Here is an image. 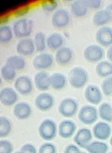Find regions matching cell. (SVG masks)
<instances>
[{
	"mask_svg": "<svg viewBox=\"0 0 112 153\" xmlns=\"http://www.w3.org/2000/svg\"><path fill=\"white\" fill-rule=\"evenodd\" d=\"M77 126L74 122L65 120L60 123L59 126V134L61 138L69 139L74 134Z\"/></svg>",
	"mask_w": 112,
	"mask_h": 153,
	"instance_id": "cell-17",
	"label": "cell"
},
{
	"mask_svg": "<svg viewBox=\"0 0 112 153\" xmlns=\"http://www.w3.org/2000/svg\"><path fill=\"white\" fill-rule=\"evenodd\" d=\"M1 78L7 82H11L15 79L16 76V71L8 65L2 66L1 69Z\"/></svg>",
	"mask_w": 112,
	"mask_h": 153,
	"instance_id": "cell-32",
	"label": "cell"
},
{
	"mask_svg": "<svg viewBox=\"0 0 112 153\" xmlns=\"http://www.w3.org/2000/svg\"><path fill=\"white\" fill-rule=\"evenodd\" d=\"M64 43V39L60 33H54L48 36L47 38V46L52 51H58Z\"/></svg>",
	"mask_w": 112,
	"mask_h": 153,
	"instance_id": "cell-22",
	"label": "cell"
},
{
	"mask_svg": "<svg viewBox=\"0 0 112 153\" xmlns=\"http://www.w3.org/2000/svg\"><path fill=\"white\" fill-rule=\"evenodd\" d=\"M18 92L12 88L6 87L0 92V102L4 106L14 105L18 101Z\"/></svg>",
	"mask_w": 112,
	"mask_h": 153,
	"instance_id": "cell-13",
	"label": "cell"
},
{
	"mask_svg": "<svg viewBox=\"0 0 112 153\" xmlns=\"http://www.w3.org/2000/svg\"><path fill=\"white\" fill-rule=\"evenodd\" d=\"M92 139L93 134L89 129L81 128L77 132L73 140L78 146L85 149L90 143Z\"/></svg>",
	"mask_w": 112,
	"mask_h": 153,
	"instance_id": "cell-16",
	"label": "cell"
},
{
	"mask_svg": "<svg viewBox=\"0 0 112 153\" xmlns=\"http://www.w3.org/2000/svg\"><path fill=\"white\" fill-rule=\"evenodd\" d=\"M67 79L63 74L56 72L50 75V83L51 88L56 90H60L67 85Z\"/></svg>",
	"mask_w": 112,
	"mask_h": 153,
	"instance_id": "cell-21",
	"label": "cell"
},
{
	"mask_svg": "<svg viewBox=\"0 0 112 153\" xmlns=\"http://www.w3.org/2000/svg\"><path fill=\"white\" fill-rule=\"evenodd\" d=\"M50 75L45 71H40L35 75L34 83L37 89L45 91L51 88L50 83Z\"/></svg>",
	"mask_w": 112,
	"mask_h": 153,
	"instance_id": "cell-20",
	"label": "cell"
},
{
	"mask_svg": "<svg viewBox=\"0 0 112 153\" xmlns=\"http://www.w3.org/2000/svg\"><path fill=\"white\" fill-rule=\"evenodd\" d=\"M95 71L100 78L106 79L112 76V62L109 61H101L96 65Z\"/></svg>",
	"mask_w": 112,
	"mask_h": 153,
	"instance_id": "cell-23",
	"label": "cell"
},
{
	"mask_svg": "<svg viewBox=\"0 0 112 153\" xmlns=\"http://www.w3.org/2000/svg\"><path fill=\"white\" fill-rule=\"evenodd\" d=\"M112 153V152H110V153Z\"/></svg>",
	"mask_w": 112,
	"mask_h": 153,
	"instance_id": "cell-46",
	"label": "cell"
},
{
	"mask_svg": "<svg viewBox=\"0 0 112 153\" xmlns=\"http://www.w3.org/2000/svg\"><path fill=\"white\" fill-rule=\"evenodd\" d=\"M73 58V52L67 47H63L57 51L55 59L57 63L61 66L68 65Z\"/></svg>",
	"mask_w": 112,
	"mask_h": 153,
	"instance_id": "cell-18",
	"label": "cell"
},
{
	"mask_svg": "<svg viewBox=\"0 0 112 153\" xmlns=\"http://www.w3.org/2000/svg\"><path fill=\"white\" fill-rule=\"evenodd\" d=\"M57 148L51 143H46L40 147L38 153H57Z\"/></svg>",
	"mask_w": 112,
	"mask_h": 153,
	"instance_id": "cell-36",
	"label": "cell"
},
{
	"mask_svg": "<svg viewBox=\"0 0 112 153\" xmlns=\"http://www.w3.org/2000/svg\"><path fill=\"white\" fill-rule=\"evenodd\" d=\"M16 52L21 56H29L36 51L33 39L29 38L22 39L17 43Z\"/></svg>",
	"mask_w": 112,
	"mask_h": 153,
	"instance_id": "cell-14",
	"label": "cell"
},
{
	"mask_svg": "<svg viewBox=\"0 0 112 153\" xmlns=\"http://www.w3.org/2000/svg\"><path fill=\"white\" fill-rule=\"evenodd\" d=\"M80 149L75 145L71 144L65 148L64 153H81Z\"/></svg>",
	"mask_w": 112,
	"mask_h": 153,
	"instance_id": "cell-40",
	"label": "cell"
},
{
	"mask_svg": "<svg viewBox=\"0 0 112 153\" xmlns=\"http://www.w3.org/2000/svg\"><path fill=\"white\" fill-rule=\"evenodd\" d=\"M12 130L11 122L4 117H0V137L5 138L10 135Z\"/></svg>",
	"mask_w": 112,
	"mask_h": 153,
	"instance_id": "cell-31",
	"label": "cell"
},
{
	"mask_svg": "<svg viewBox=\"0 0 112 153\" xmlns=\"http://www.w3.org/2000/svg\"><path fill=\"white\" fill-rule=\"evenodd\" d=\"M85 97L91 104L98 105L102 101V92L97 85H90L85 90Z\"/></svg>",
	"mask_w": 112,
	"mask_h": 153,
	"instance_id": "cell-10",
	"label": "cell"
},
{
	"mask_svg": "<svg viewBox=\"0 0 112 153\" xmlns=\"http://www.w3.org/2000/svg\"><path fill=\"white\" fill-rule=\"evenodd\" d=\"M14 147L11 142L9 140L0 141V153H12Z\"/></svg>",
	"mask_w": 112,
	"mask_h": 153,
	"instance_id": "cell-35",
	"label": "cell"
},
{
	"mask_svg": "<svg viewBox=\"0 0 112 153\" xmlns=\"http://www.w3.org/2000/svg\"><path fill=\"white\" fill-rule=\"evenodd\" d=\"M110 144L111 146L112 147V135L111 136V138H110Z\"/></svg>",
	"mask_w": 112,
	"mask_h": 153,
	"instance_id": "cell-43",
	"label": "cell"
},
{
	"mask_svg": "<svg viewBox=\"0 0 112 153\" xmlns=\"http://www.w3.org/2000/svg\"><path fill=\"white\" fill-rule=\"evenodd\" d=\"M88 9L92 10H98L102 5L101 1H85Z\"/></svg>",
	"mask_w": 112,
	"mask_h": 153,
	"instance_id": "cell-37",
	"label": "cell"
},
{
	"mask_svg": "<svg viewBox=\"0 0 112 153\" xmlns=\"http://www.w3.org/2000/svg\"><path fill=\"white\" fill-rule=\"evenodd\" d=\"M14 33L12 28L6 25H2L0 26V42L7 44L13 39Z\"/></svg>",
	"mask_w": 112,
	"mask_h": 153,
	"instance_id": "cell-30",
	"label": "cell"
},
{
	"mask_svg": "<svg viewBox=\"0 0 112 153\" xmlns=\"http://www.w3.org/2000/svg\"><path fill=\"white\" fill-rule=\"evenodd\" d=\"M81 153H85V152H81Z\"/></svg>",
	"mask_w": 112,
	"mask_h": 153,
	"instance_id": "cell-45",
	"label": "cell"
},
{
	"mask_svg": "<svg viewBox=\"0 0 112 153\" xmlns=\"http://www.w3.org/2000/svg\"><path fill=\"white\" fill-rule=\"evenodd\" d=\"M57 126L55 122L50 119L44 120L38 128L40 136L46 141L53 140L57 136Z\"/></svg>",
	"mask_w": 112,
	"mask_h": 153,
	"instance_id": "cell-3",
	"label": "cell"
},
{
	"mask_svg": "<svg viewBox=\"0 0 112 153\" xmlns=\"http://www.w3.org/2000/svg\"><path fill=\"white\" fill-rule=\"evenodd\" d=\"M112 134L111 126L107 123L100 122L93 128V134L96 139L106 140L110 138Z\"/></svg>",
	"mask_w": 112,
	"mask_h": 153,
	"instance_id": "cell-15",
	"label": "cell"
},
{
	"mask_svg": "<svg viewBox=\"0 0 112 153\" xmlns=\"http://www.w3.org/2000/svg\"><path fill=\"white\" fill-rule=\"evenodd\" d=\"M71 20L70 14L65 9H60L55 11L51 18V23L54 27L58 29L65 28Z\"/></svg>",
	"mask_w": 112,
	"mask_h": 153,
	"instance_id": "cell-7",
	"label": "cell"
},
{
	"mask_svg": "<svg viewBox=\"0 0 112 153\" xmlns=\"http://www.w3.org/2000/svg\"><path fill=\"white\" fill-rule=\"evenodd\" d=\"M98 116V111L96 108L92 105H86L79 111L78 118L83 124L91 125L97 121Z\"/></svg>",
	"mask_w": 112,
	"mask_h": 153,
	"instance_id": "cell-4",
	"label": "cell"
},
{
	"mask_svg": "<svg viewBox=\"0 0 112 153\" xmlns=\"http://www.w3.org/2000/svg\"><path fill=\"white\" fill-rule=\"evenodd\" d=\"M21 151L24 153H37L35 146L31 144H26L23 146Z\"/></svg>",
	"mask_w": 112,
	"mask_h": 153,
	"instance_id": "cell-38",
	"label": "cell"
},
{
	"mask_svg": "<svg viewBox=\"0 0 112 153\" xmlns=\"http://www.w3.org/2000/svg\"><path fill=\"white\" fill-rule=\"evenodd\" d=\"M85 149L89 153H108L109 147L105 142L95 141L90 143Z\"/></svg>",
	"mask_w": 112,
	"mask_h": 153,
	"instance_id": "cell-27",
	"label": "cell"
},
{
	"mask_svg": "<svg viewBox=\"0 0 112 153\" xmlns=\"http://www.w3.org/2000/svg\"><path fill=\"white\" fill-rule=\"evenodd\" d=\"M106 10L110 16L111 20H112V3H110L106 7Z\"/></svg>",
	"mask_w": 112,
	"mask_h": 153,
	"instance_id": "cell-42",
	"label": "cell"
},
{
	"mask_svg": "<svg viewBox=\"0 0 112 153\" xmlns=\"http://www.w3.org/2000/svg\"><path fill=\"white\" fill-rule=\"evenodd\" d=\"M58 2L54 0H49L43 1L41 4L42 8L44 11L51 12L55 11L58 7Z\"/></svg>",
	"mask_w": 112,
	"mask_h": 153,
	"instance_id": "cell-34",
	"label": "cell"
},
{
	"mask_svg": "<svg viewBox=\"0 0 112 153\" xmlns=\"http://www.w3.org/2000/svg\"><path fill=\"white\" fill-rule=\"evenodd\" d=\"M78 109V105L75 100L71 98L64 99L61 101L59 107V112L64 117H74Z\"/></svg>",
	"mask_w": 112,
	"mask_h": 153,
	"instance_id": "cell-6",
	"label": "cell"
},
{
	"mask_svg": "<svg viewBox=\"0 0 112 153\" xmlns=\"http://www.w3.org/2000/svg\"><path fill=\"white\" fill-rule=\"evenodd\" d=\"M24 153L23 152H22V151H17V152H15V153Z\"/></svg>",
	"mask_w": 112,
	"mask_h": 153,
	"instance_id": "cell-44",
	"label": "cell"
},
{
	"mask_svg": "<svg viewBox=\"0 0 112 153\" xmlns=\"http://www.w3.org/2000/svg\"><path fill=\"white\" fill-rule=\"evenodd\" d=\"M89 74L83 67L77 66L70 71L68 74V81L70 85L76 89L84 88L88 82Z\"/></svg>",
	"mask_w": 112,
	"mask_h": 153,
	"instance_id": "cell-1",
	"label": "cell"
},
{
	"mask_svg": "<svg viewBox=\"0 0 112 153\" xmlns=\"http://www.w3.org/2000/svg\"><path fill=\"white\" fill-rule=\"evenodd\" d=\"M12 28L14 34L16 37L26 38L31 34L33 29V22L28 18H20L14 22Z\"/></svg>",
	"mask_w": 112,
	"mask_h": 153,
	"instance_id": "cell-2",
	"label": "cell"
},
{
	"mask_svg": "<svg viewBox=\"0 0 112 153\" xmlns=\"http://www.w3.org/2000/svg\"><path fill=\"white\" fill-rule=\"evenodd\" d=\"M101 91L105 95L110 96L112 95V76L106 78L102 82Z\"/></svg>",
	"mask_w": 112,
	"mask_h": 153,
	"instance_id": "cell-33",
	"label": "cell"
},
{
	"mask_svg": "<svg viewBox=\"0 0 112 153\" xmlns=\"http://www.w3.org/2000/svg\"><path fill=\"white\" fill-rule=\"evenodd\" d=\"M35 105L40 111H46L51 109L54 105L53 96L47 93H42L36 97Z\"/></svg>",
	"mask_w": 112,
	"mask_h": 153,
	"instance_id": "cell-11",
	"label": "cell"
},
{
	"mask_svg": "<svg viewBox=\"0 0 112 153\" xmlns=\"http://www.w3.org/2000/svg\"><path fill=\"white\" fill-rule=\"evenodd\" d=\"M29 10V8L28 6L22 7L19 8L15 12V15L18 17H21L27 14Z\"/></svg>",
	"mask_w": 112,
	"mask_h": 153,
	"instance_id": "cell-39",
	"label": "cell"
},
{
	"mask_svg": "<svg viewBox=\"0 0 112 153\" xmlns=\"http://www.w3.org/2000/svg\"><path fill=\"white\" fill-rule=\"evenodd\" d=\"M88 10L85 1H75L71 3V12L77 18H82L86 16Z\"/></svg>",
	"mask_w": 112,
	"mask_h": 153,
	"instance_id": "cell-24",
	"label": "cell"
},
{
	"mask_svg": "<svg viewBox=\"0 0 112 153\" xmlns=\"http://www.w3.org/2000/svg\"><path fill=\"white\" fill-rule=\"evenodd\" d=\"M107 56L108 60L112 62V46H110L109 49H108Z\"/></svg>",
	"mask_w": 112,
	"mask_h": 153,
	"instance_id": "cell-41",
	"label": "cell"
},
{
	"mask_svg": "<svg viewBox=\"0 0 112 153\" xmlns=\"http://www.w3.org/2000/svg\"><path fill=\"white\" fill-rule=\"evenodd\" d=\"M6 65H8L16 71L24 69L26 66V62L23 56L14 55L7 58Z\"/></svg>",
	"mask_w": 112,
	"mask_h": 153,
	"instance_id": "cell-25",
	"label": "cell"
},
{
	"mask_svg": "<svg viewBox=\"0 0 112 153\" xmlns=\"http://www.w3.org/2000/svg\"><path fill=\"white\" fill-rule=\"evenodd\" d=\"M34 45L37 51L42 52L45 50L47 46V38L44 33L41 32L36 33L34 36Z\"/></svg>",
	"mask_w": 112,
	"mask_h": 153,
	"instance_id": "cell-29",
	"label": "cell"
},
{
	"mask_svg": "<svg viewBox=\"0 0 112 153\" xmlns=\"http://www.w3.org/2000/svg\"><path fill=\"white\" fill-rule=\"evenodd\" d=\"M105 51L100 45L92 44L87 46L84 51V57L87 62L91 63L99 62L105 56Z\"/></svg>",
	"mask_w": 112,
	"mask_h": 153,
	"instance_id": "cell-5",
	"label": "cell"
},
{
	"mask_svg": "<svg viewBox=\"0 0 112 153\" xmlns=\"http://www.w3.org/2000/svg\"><path fill=\"white\" fill-rule=\"evenodd\" d=\"M95 38L97 42L103 47L112 46V28L109 26H103L96 32Z\"/></svg>",
	"mask_w": 112,
	"mask_h": 153,
	"instance_id": "cell-12",
	"label": "cell"
},
{
	"mask_svg": "<svg viewBox=\"0 0 112 153\" xmlns=\"http://www.w3.org/2000/svg\"><path fill=\"white\" fill-rule=\"evenodd\" d=\"M14 87L16 92L23 95L31 94L33 88V84L31 78L26 76H21L15 79Z\"/></svg>",
	"mask_w": 112,
	"mask_h": 153,
	"instance_id": "cell-9",
	"label": "cell"
},
{
	"mask_svg": "<svg viewBox=\"0 0 112 153\" xmlns=\"http://www.w3.org/2000/svg\"><path fill=\"white\" fill-rule=\"evenodd\" d=\"M100 117L108 122H112V106L108 102H104L100 106L98 111Z\"/></svg>",
	"mask_w": 112,
	"mask_h": 153,
	"instance_id": "cell-28",
	"label": "cell"
},
{
	"mask_svg": "<svg viewBox=\"0 0 112 153\" xmlns=\"http://www.w3.org/2000/svg\"><path fill=\"white\" fill-rule=\"evenodd\" d=\"M13 113L16 118L20 120L28 119L31 115L32 108L28 103L20 102L15 105Z\"/></svg>",
	"mask_w": 112,
	"mask_h": 153,
	"instance_id": "cell-19",
	"label": "cell"
},
{
	"mask_svg": "<svg viewBox=\"0 0 112 153\" xmlns=\"http://www.w3.org/2000/svg\"><path fill=\"white\" fill-rule=\"evenodd\" d=\"M111 21L110 16L106 9L99 10L95 13L93 17V23L97 26H105Z\"/></svg>",
	"mask_w": 112,
	"mask_h": 153,
	"instance_id": "cell-26",
	"label": "cell"
},
{
	"mask_svg": "<svg viewBox=\"0 0 112 153\" xmlns=\"http://www.w3.org/2000/svg\"><path fill=\"white\" fill-rule=\"evenodd\" d=\"M53 63V56L47 53H41L37 55L32 61L33 66L34 68L40 71H44L51 68Z\"/></svg>",
	"mask_w": 112,
	"mask_h": 153,
	"instance_id": "cell-8",
	"label": "cell"
}]
</instances>
